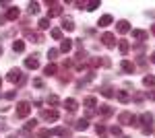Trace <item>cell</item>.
Wrapping results in <instances>:
<instances>
[{
  "label": "cell",
  "mask_w": 155,
  "mask_h": 138,
  "mask_svg": "<svg viewBox=\"0 0 155 138\" xmlns=\"http://www.w3.org/2000/svg\"><path fill=\"white\" fill-rule=\"evenodd\" d=\"M31 111V105L27 103V101H21V103H17V117H27Z\"/></svg>",
  "instance_id": "1"
},
{
  "label": "cell",
  "mask_w": 155,
  "mask_h": 138,
  "mask_svg": "<svg viewBox=\"0 0 155 138\" xmlns=\"http://www.w3.org/2000/svg\"><path fill=\"white\" fill-rule=\"evenodd\" d=\"M8 81L11 82H23V72L19 68H12L11 72H8Z\"/></svg>",
  "instance_id": "2"
},
{
  "label": "cell",
  "mask_w": 155,
  "mask_h": 138,
  "mask_svg": "<svg viewBox=\"0 0 155 138\" xmlns=\"http://www.w3.org/2000/svg\"><path fill=\"white\" fill-rule=\"evenodd\" d=\"M101 41H104V46H107V47H114V43H116L112 33H104L101 35Z\"/></svg>",
  "instance_id": "3"
},
{
  "label": "cell",
  "mask_w": 155,
  "mask_h": 138,
  "mask_svg": "<svg viewBox=\"0 0 155 138\" xmlns=\"http://www.w3.org/2000/svg\"><path fill=\"white\" fill-rule=\"evenodd\" d=\"M41 117H44V120H48V122H54V120H58V111H56V109L44 111V114H41Z\"/></svg>",
  "instance_id": "4"
},
{
  "label": "cell",
  "mask_w": 155,
  "mask_h": 138,
  "mask_svg": "<svg viewBox=\"0 0 155 138\" xmlns=\"http://www.w3.org/2000/svg\"><path fill=\"white\" fill-rule=\"evenodd\" d=\"M25 66H27L29 70H35L37 66H39V62H37L35 56H31V58H27V60H25Z\"/></svg>",
  "instance_id": "5"
},
{
  "label": "cell",
  "mask_w": 155,
  "mask_h": 138,
  "mask_svg": "<svg viewBox=\"0 0 155 138\" xmlns=\"http://www.w3.org/2000/svg\"><path fill=\"white\" fill-rule=\"evenodd\" d=\"M116 29H118V33H128L130 31V25H128V21H118Z\"/></svg>",
  "instance_id": "6"
},
{
  "label": "cell",
  "mask_w": 155,
  "mask_h": 138,
  "mask_svg": "<svg viewBox=\"0 0 155 138\" xmlns=\"http://www.w3.org/2000/svg\"><path fill=\"white\" fill-rule=\"evenodd\" d=\"M48 4H52V11H50V17H58L60 12H62V6H60V4H54V2H50V0H48Z\"/></svg>",
  "instance_id": "7"
},
{
  "label": "cell",
  "mask_w": 155,
  "mask_h": 138,
  "mask_svg": "<svg viewBox=\"0 0 155 138\" xmlns=\"http://www.w3.org/2000/svg\"><path fill=\"white\" fill-rule=\"evenodd\" d=\"M110 23H112V14H104V17L97 21V25H99V27H107Z\"/></svg>",
  "instance_id": "8"
},
{
  "label": "cell",
  "mask_w": 155,
  "mask_h": 138,
  "mask_svg": "<svg viewBox=\"0 0 155 138\" xmlns=\"http://www.w3.org/2000/svg\"><path fill=\"white\" fill-rule=\"evenodd\" d=\"M64 107L68 111H77V101L74 99H64Z\"/></svg>",
  "instance_id": "9"
},
{
  "label": "cell",
  "mask_w": 155,
  "mask_h": 138,
  "mask_svg": "<svg viewBox=\"0 0 155 138\" xmlns=\"http://www.w3.org/2000/svg\"><path fill=\"white\" fill-rule=\"evenodd\" d=\"M56 64H48V66H46V68H44V74H46V76H54V74H56Z\"/></svg>",
  "instance_id": "10"
},
{
  "label": "cell",
  "mask_w": 155,
  "mask_h": 138,
  "mask_svg": "<svg viewBox=\"0 0 155 138\" xmlns=\"http://www.w3.org/2000/svg\"><path fill=\"white\" fill-rule=\"evenodd\" d=\"M71 47H72L71 39H62V43H60V52H71Z\"/></svg>",
  "instance_id": "11"
},
{
  "label": "cell",
  "mask_w": 155,
  "mask_h": 138,
  "mask_svg": "<svg viewBox=\"0 0 155 138\" xmlns=\"http://www.w3.org/2000/svg\"><path fill=\"white\" fill-rule=\"evenodd\" d=\"M122 68L132 74V72H134V64H132V62H128V60H122Z\"/></svg>",
  "instance_id": "12"
},
{
  "label": "cell",
  "mask_w": 155,
  "mask_h": 138,
  "mask_svg": "<svg viewBox=\"0 0 155 138\" xmlns=\"http://www.w3.org/2000/svg\"><path fill=\"white\" fill-rule=\"evenodd\" d=\"M118 99L122 101V103H128V101H130V95H128L126 91H118Z\"/></svg>",
  "instance_id": "13"
},
{
  "label": "cell",
  "mask_w": 155,
  "mask_h": 138,
  "mask_svg": "<svg viewBox=\"0 0 155 138\" xmlns=\"http://www.w3.org/2000/svg\"><path fill=\"white\" fill-rule=\"evenodd\" d=\"M141 122L147 124V126H151V124H153V115H151V114H143V115H141Z\"/></svg>",
  "instance_id": "14"
},
{
  "label": "cell",
  "mask_w": 155,
  "mask_h": 138,
  "mask_svg": "<svg viewBox=\"0 0 155 138\" xmlns=\"http://www.w3.org/2000/svg\"><path fill=\"white\" fill-rule=\"evenodd\" d=\"M6 19H8V21L19 19V8H11V11H8V14H6Z\"/></svg>",
  "instance_id": "15"
},
{
  "label": "cell",
  "mask_w": 155,
  "mask_h": 138,
  "mask_svg": "<svg viewBox=\"0 0 155 138\" xmlns=\"http://www.w3.org/2000/svg\"><path fill=\"white\" fill-rule=\"evenodd\" d=\"M62 27H64L66 31H72V29H74V25H72V19H62Z\"/></svg>",
  "instance_id": "16"
},
{
  "label": "cell",
  "mask_w": 155,
  "mask_h": 138,
  "mask_svg": "<svg viewBox=\"0 0 155 138\" xmlns=\"http://www.w3.org/2000/svg\"><path fill=\"white\" fill-rule=\"evenodd\" d=\"M12 50H15V52H23V50H25V43L21 41V39H17V41L12 43Z\"/></svg>",
  "instance_id": "17"
},
{
  "label": "cell",
  "mask_w": 155,
  "mask_h": 138,
  "mask_svg": "<svg viewBox=\"0 0 155 138\" xmlns=\"http://www.w3.org/2000/svg\"><path fill=\"white\" fill-rule=\"evenodd\" d=\"M132 37H134V39H145V37H147V33H145V31H141V29H134V31H132Z\"/></svg>",
  "instance_id": "18"
},
{
  "label": "cell",
  "mask_w": 155,
  "mask_h": 138,
  "mask_svg": "<svg viewBox=\"0 0 155 138\" xmlns=\"http://www.w3.org/2000/svg\"><path fill=\"white\" fill-rule=\"evenodd\" d=\"M120 52H122V54H126V52H128V50H130V43H128V41H124V39H122V41H120Z\"/></svg>",
  "instance_id": "19"
},
{
  "label": "cell",
  "mask_w": 155,
  "mask_h": 138,
  "mask_svg": "<svg viewBox=\"0 0 155 138\" xmlns=\"http://www.w3.org/2000/svg\"><path fill=\"white\" fill-rule=\"evenodd\" d=\"M101 95H104V97H114L116 93H114V89H110V87H104V89H101Z\"/></svg>",
  "instance_id": "20"
},
{
  "label": "cell",
  "mask_w": 155,
  "mask_h": 138,
  "mask_svg": "<svg viewBox=\"0 0 155 138\" xmlns=\"http://www.w3.org/2000/svg\"><path fill=\"white\" fill-rule=\"evenodd\" d=\"M87 128H89V122L87 120H79L77 122V130H87Z\"/></svg>",
  "instance_id": "21"
},
{
  "label": "cell",
  "mask_w": 155,
  "mask_h": 138,
  "mask_svg": "<svg viewBox=\"0 0 155 138\" xmlns=\"http://www.w3.org/2000/svg\"><path fill=\"white\" fill-rule=\"evenodd\" d=\"M52 134H54V130H39V132H37L39 138H48V136H52Z\"/></svg>",
  "instance_id": "22"
},
{
  "label": "cell",
  "mask_w": 155,
  "mask_h": 138,
  "mask_svg": "<svg viewBox=\"0 0 155 138\" xmlns=\"http://www.w3.org/2000/svg\"><path fill=\"white\" fill-rule=\"evenodd\" d=\"M95 103H97V101H95V97H87V99L83 101V105H87V107H93Z\"/></svg>",
  "instance_id": "23"
},
{
  "label": "cell",
  "mask_w": 155,
  "mask_h": 138,
  "mask_svg": "<svg viewBox=\"0 0 155 138\" xmlns=\"http://www.w3.org/2000/svg\"><path fill=\"white\" fill-rule=\"evenodd\" d=\"M143 82L147 85V87H153V85H155V76H145Z\"/></svg>",
  "instance_id": "24"
},
{
  "label": "cell",
  "mask_w": 155,
  "mask_h": 138,
  "mask_svg": "<svg viewBox=\"0 0 155 138\" xmlns=\"http://www.w3.org/2000/svg\"><path fill=\"white\" fill-rule=\"evenodd\" d=\"M37 11H39V4H37V2H31V4H29V12H31V14H35Z\"/></svg>",
  "instance_id": "25"
},
{
  "label": "cell",
  "mask_w": 155,
  "mask_h": 138,
  "mask_svg": "<svg viewBox=\"0 0 155 138\" xmlns=\"http://www.w3.org/2000/svg\"><path fill=\"white\" fill-rule=\"evenodd\" d=\"M37 25H39V29H48V27H50V19H41Z\"/></svg>",
  "instance_id": "26"
},
{
  "label": "cell",
  "mask_w": 155,
  "mask_h": 138,
  "mask_svg": "<svg viewBox=\"0 0 155 138\" xmlns=\"http://www.w3.org/2000/svg\"><path fill=\"white\" fill-rule=\"evenodd\" d=\"M97 6H99V0H93V2H89V4H87V11H95Z\"/></svg>",
  "instance_id": "27"
},
{
  "label": "cell",
  "mask_w": 155,
  "mask_h": 138,
  "mask_svg": "<svg viewBox=\"0 0 155 138\" xmlns=\"http://www.w3.org/2000/svg\"><path fill=\"white\" fill-rule=\"evenodd\" d=\"M99 111H101L104 115H110V114H112V107H110V105H101V109H99Z\"/></svg>",
  "instance_id": "28"
},
{
  "label": "cell",
  "mask_w": 155,
  "mask_h": 138,
  "mask_svg": "<svg viewBox=\"0 0 155 138\" xmlns=\"http://www.w3.org/2000/svg\"><path fill=\"white\" fill-rule=\"evenodd\" d=\"M52 37L54 39H62V31L60 29H52Z\"/></svg>",
  "instance_id": "29"
},
{
  "label": "cell",
  "mask_w": 155,
  "mask_h": 138,
  "mask_svg": "<svg viewBox=\"0 0 155 138\" xmlns=\"http://www.w3.org/2000/svg\"><path fill=\"white\" fill-rule=\"evenodd\" d=\"M48 103L50 105H58V97H56V95H50V97H48Z\"/></svg>",
  "instance_id": "30"
},
{
  "label": "cell",
  "mask_w": 155,
  "mask_h": 138,
  "mask_svg": "<svg viewBox=\"0 0 155 138\" xmlns=\"http://www.w3.org/2000/svg\"><path fill=\"white\" fill-rule=\"evenodd\" d=\"M112 134H114V136H120V134H122V130H120L118 126H114V128H112Z\"/></svg>",
  "instance_id": "31"
},
{
  "label": "cell",
  "mask_w": 155,
  "mask_h": 138,
  "mask_svg": "<svg viewBox=\"0 0 155 138\" xmlns=\"http://www.w3.org/2000/svg\"><path fill=\"white\" fill-rule=\"evenodd\" d=\"M95 130H97V134H106V128L101 126V124H97V128H95Z\"/></svg>",
  "instance_id": "32"
},
{
  "label": "cell",
  "mask_w": 155,
  "mask_h": 138,
  "mask_svg": "<svg viewBox=\"0 0 155 138\" xmlns=\"http://www.w3.org/2000/svg\"><path fill=\"white\" fill-rule=\"evenodd\" d=\"M33 87H44V81H41V79H35V81H33Z\"/></svg>",
  "instance_id": "33"
},
{
  "label": "cell",
  "mask_w": 155,
  "mask_h": 138,
  "mask_svg": "<svg viewBox=\"0 0 155 138\" xmlns=\"http://www.w3.org/2000/svg\"><path fill=\"white\" fill-rule=\"evenodd\" d=\"M48 56H50V58H56V56H58V50H50Z\"/></svg>",
  "instance_id": "34"
},
{
  "label": "cell",
  "mask_w": 155,
  "mask_h": 138,
  "mask_svg": "<svg viewBox=\"0 0 155 138\" xmlns=\"http://www.w3.org/2000/svg\"><path fill=\"white\" fill-rule=\"evenodd\" d=\"M151 60H153V64H155V52H153V54H151Z\"/></svg>",
  "instance_id": "35"
},
{
  "label": "cell",
  "mask_w": 155,
  "mask_h": 138,
  "mask_svg": "<svg viewBox=\"0 0 155 138\" xmlns=\"http://www.w3.org/2000/svg\"><path fill=\"white\" fill-rule=\"evenodd\" d=\"M151 99H153V101H155V93H151Z\"/></svg>",
  "instance_id": "36"
},
{
  "label": "cell",
  "mask_w": 155,
  "mask_h": 138,
  "mask_svg": "<svg viewBox=\"0 0 155 138\" xmlns=\"http://www.w3.org/2000/svg\"><path fill=\"white\" fill-rule=\"evenodd\" d=\"M8 138H17V136H15V134H11V136H8Z\"/></svg>",
  "instance_id": "37"
},
{
  "label": "cell",
  "mask_w": 155,
  "mask_h": 138,
  "mask_svg": "<svg viewBox=\"0 0 155 138\" xmlns=\"http://www.w3.org/2000/svg\"><path fill=\"white\" fill-rule=\"evenodd\" d=\"M0 54H2V46H0Z\"/></svg>",
  "instance_id": "38"
},
{
  "label": "cell",
  "mask_w": 155,
  "mask_h": 138,
  "mask_svg": "<svg viewBox=\"0 0 155 138\" xmlns=\"http://www.w3.org/2000/svg\"><path fill=\"white\" fill-rule=\"evenodd\" d=\"M153 33H155V25H153Z\"/></svg>",
  "instance_id": "39"
},
{
  "label": "cell",
  "mask_w": 155,
  "mask_h": 138,
  "mask_svg": "<svg viewBox=\"0 0 155 138\" xmlns=\"http://www.w3.org/2000/svg\"><path fill=\"white\" fill-rule=\"evenodd\" d=\"M122 138H128V136H122Z\"/></svg>",
  "instance_id": "40"
},
{
  "label": "cell",
  "mask_w": 155,
  "mask_h": 138,
  "mask_svg": "<svg viewBox=\"0 0 155 138\" xmlns=\"http://www.w3.org/2000/svg\"><path fill=\"white\" fill-rule=\"evenodd\" d=\"M0 85H2V81H0Z\"/></svg>",
  "instance_id": "41"
}]
</instances>
